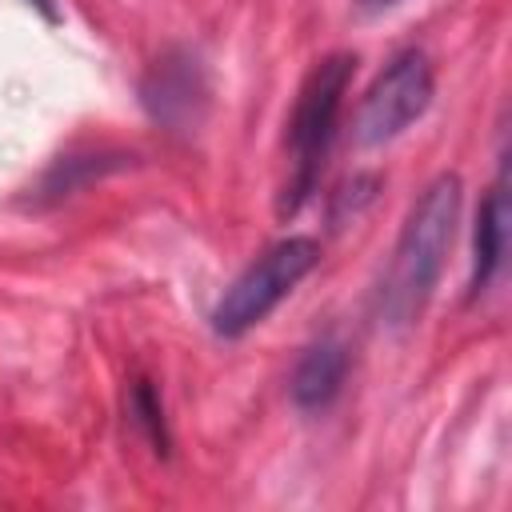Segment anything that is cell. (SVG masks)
<instances>
[{"label":"cell","mask_w":512,"mask_h":512,"mask_svg":"<svg viewBox=\"0 0 512 512\" xmlns=\"http://www.w3.org/2000/svg\"><path fill=\"white\" fill-rule=\"evenodd\" d=\"M460 200H464L460 176L440 172L408 208L404 228H400L396 248H392L384 288H380V320L388 328H408L424 312V304H428V296L444 272V256L452 248V236H456Z\"/></svg>","instance_id":"cell-1"},{"label":"cell","mask_w":512,"mask_h":512,"mask_svg":"<svg viewBox=\"0 0 512 512\" xmlns=\"http://www.w3.org/2000/svg\"><path fill=\"white\" fill-rule=\"evenodd\" d=\"M352 72H356V56L332 52V56L316 60L312 72L304 76V84L296 92V104H292V116H288L292 176H288L280 212H296L308 200V192L316 188L320 164H324L328 144L336 136V124H340V108H344Z\"/></svg>","instance_id":"cell-2"},{"label":"cell","mask_w":512,"mask_h":512,"mask_svg":"<svg viewBox=\"0 0 512 512\" xmlns=\"http://www.w3.org/2000/svg\"><path fill=\"white\" fill-rule=\"evenodd\" d=\"M320 244L312 236H284L272 248H264L216 300L212 308V332L224 340H236L268 320V312L316 268Z\"/></svg>","instance_id":"cell-3"},{"label":"cell","mask_w":512,"mask_h":512,"mask_svg":"<svg viewBox=\"0 0 512 512\" xmlns=\"http://www.w3.org/2000/svg\"><path fill=\"white\" fill-rule=\"evenodd\" d=\"M432 64L420 48H404L396 52L380 76L368 84L356 120H352V136L360 148H380L388 140H396L412 120H420L432 104Z\"/></svg>","instance_id":"cell-4"},{"label":"cell","mask_w":512,"mask_h":512,"mask_svg":"<svg viewBox=\"0 0 512 512\" xmlns=\"http://www.w3.org/2000/svg\"><path fill=\"white\" fill-rule=\"evenodd\" d=\"M344 376H348V348L336 336L316 340L296 360V372H292V384H288L296 408H304V412L328 408L336 400V392L344 388Z\"/></svg>","instance_id":"cell-5"},{"label":"cell","mask_w":512,"mask_h":512,"mask_svg":"<svg viewBox=\"0 0 512 512\" xmlns=\"http://www.w3.org/2000/svg\"><path fill=\"white\" fill-rule=\"evenodd\" d=\"M508 184H504V176L488 188V196H484V204H480V212H476V232H472V276H468V288H472V296H480L492 280H496V272H500V264H504V252H508Z\"/></svg>","instance_id":"cell-6"},{"label":"cell","mask_w":512,"mask_h":512,"mask_svg":"<svg viewBox=\"0 0 512 512\" xmlns=\"http://www.w3.org/2000/svg\"><path fill=\"white\" fill-rule=\"evenodd\" d=\"M200 96V84H196V68L188 60H180V68L172 60L156 64L152 80L144 84V104L160 116V120H176V104L184 108V116H192V100Z\"/></svg>","instance_id":"cell-7"},{"label":"cell","mask_w":512,"mask_h":512,"mask_svg":"<svg viewBox=\"0 0 512 512\" xmlns=\"http://www.w3.org/2000/svg\"><path fill=\"white\" fill-rule=\"evenodd\" d=\"M128 412H132V424L144 432V440L152 444V452L168 456V424H164V404H160V392L152 388V380H136L132 392H128Z\"/></svg>","instance_id":"cell-8"},{"label":"cell","mask_w":512,"mask_h":512,"mask_svg":"<svg viewBox=\"0 0 512 512\" xmlns=\"http://www.w3.org/2000/svg\"><path fill=\"white\" fill-rule=\"evenodd\" d=\"M396 4H400V0H356V8L368 12V16H372V12H388V8H396Z\"/></svg>","instance_id":"cell-9"},{"label":"cell","mask_w":512,"mask_h":512,"mask_svg":"<svg viewBox=\"0 0 512 512\" xmlns=\"http://www.w3.org/2000/svg\"><path fill=\"white\" fill-rule=\"evenodd\" d=\"M32 4H36V8H44V12L56 20V8H52V0H32Z\"/></svg>","instance_id":"cell-10"}]
</instances>
